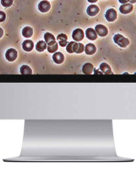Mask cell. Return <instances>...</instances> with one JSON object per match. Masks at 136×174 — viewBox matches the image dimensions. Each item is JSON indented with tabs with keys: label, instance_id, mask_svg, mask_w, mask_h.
Segmentation results:
<instances>
[{
	"label": "cell",
	"instance_id": "cell-1",
	"mask_svg": "<svg viewBox=\"0 0 136 174\" xmlns=\"http://www.w3.org/2000/svg\"><path fill=\"white\" fill-rule=\"evenodd\" d=\"M113 40L115 42V43H116L118 46H119L122 48H126V46H129V40L127 39L126 38H125L124 36H122V34H117L114 35L113 37Z\"/></svg>",
	"mask_w": 136,
	"mask_h": 174
},
{
	"label": "cell",
	"instance_id": "cell-2",
	"mask_svg": "<svg viewBox=\"0 0 136 174\" xmlns=\"http://www.w3.org/2000/svg\"><path fill=\"white\" fill-rule=\"evenodd\" d=\"M18 57V52L14 49L11 48L5 53V58L9 62H14Z\"/></svg>",
	"mask_w": 136,
	"mask_h": 174
},
{
	"label": "cell",
	"instance_id": "cell-3",
	"mask_svg": "<svg viewBox=\"0 0 136 174\" xmlns=\"http://www.w3.org/2000/svg\"><path fill=\"white\" fill-rule=\"evenodd\" d=\"M105 18L109 22H114L117 18V13L114 9H108L106 12L105 13Z\"/></svg>",
	"mask_w": 136,
	"mask_h": 174
},
{
	"label": "cell",
	"instance_id": "cell-4",
	"mask_svg": "<svg viewBox=\"0 0 136 174\" xmlns=\"http://www.w3.org/2000/svg\"><path fill=\"white\" fill-rule=\"evenodd\" d=\"M95 31L97 32V35L100 37H106L108 34V29L106 26L103 25H97L95 27Z\"/></svg>",
	"mask_w": 136,
	"mask_h": 174
},
{
	"label": "cell",
	"instance_id": "cell-5",
	"mask_svg": "<svg viewBox=\"0 0 136 174\" xmlns=\"http://www.w3.org/2000/svg\"><path fill=\"white\" fill-rule=\"evenodd\" d=\"M50 7H51V5H50V2L46 1V0H43L38 4V9L40 12L43 13L47 12L50 9Z\"/></svg>",
	"mask_w": 136,
	"mask_h": 174
},
{
	"label": "cell",
	"instance_id": "cell-6",
	"mask_svg": "<svg viewBox=\"0 0 136 174\" xmlns=\"http://www.w3.org/2000/svg\"><path fill=\"white\" fill-rule=\"evenodd\" d=\"M84 37H85V34H84V31L81 29L77 28L73 31L72 33V38L75 41H81L84 39Z\"/></svg>",
	"mask_w": 136,
	"mask_h": 174
},
{
	"label": "cell",
	"instance_id": "cell-7",
	"mask_svg": "<svg viewBox=\"0 0 136 174\" xmlns=\"http://www.w3.org/2000/svg\"><path fill=\"white\" fill-rule=\"evenodd\" d=\"M100 12L99 7L96 5H90L88 7L87 9V14H88L89 16H95L98 14V12Z\"/></svg>",
	"mask_w": 136,
	"mask_h": 174
},
{
	"label": "cell",
	"instance_id": "cell-8",
	"mask_svg": "<svg viewBox=\"0 0 136 174\" xmlns=\"http://www.w3.org/2000/svg\"><path fill=\"white\" fill-rule=\"evenodd\" d=\"M132 10H133V6L131 3L122 4V6L119 7V12H120L122 14H129V13L132 12Z\"/></svg>",
	"mask_w": 136,
	"mask_h": 174
},
{
	"label": "cell",
	"instance_id": "cell-9",
	"mask_svg": "<svg viewBox=\"0 0 136 174\" xmlns=\"http://www.w3.org/2000/svg\"><path fill=\"white\" fill-rule=\"evenodd\" d=\"M85 34H86L87 38L90 40H95L97 38V32H96L94 29L91 28V27H89V28L87 29Z\"/></svg>",
	"mask_w": 136,
	"mask_h": 174
},
{
	"label": "cell",
	"instance_id": "cell-10",
	"mask_svg": "<svg viewBox=\"0 0 136 174\" xmlns=\"http://www.w3.org/2000/svg\"><path fill=\"white\" fill-rule=\"evenodd\" d=\"M57 41H58V43L62 47H65V46H67L68 44V38L67 36L65 34H60L57 36Z\"/></svg>",
	"mask_w": 136,
	"mask_h": 174
},
{
	"label": "cell",
	"instance_id": "cell-11",
	"mask_svg": "<svg viewBox=\"0 0 136 174\" xmlns=\"http://www.w3.org/2000/svg\"><path fill=\"white\" fill-rule=\"evenodd\" d=\"M44 40L48 46L54 44V43L56 42V40L55 37L49 32L46 33V34H44Z\"/></svg>",
	"mask_w": 136,
	"mask_h": 174
},
{
	"label": "cell",
	"instance_id": "cell-12",
	"mask_svg": "<svg viewBox=\"0 0 136 174\" xmlns=\"http://www.w3.org/2000/svg\"><path fill=\"white\" fill-rule=\"evenodd\" d=\"M34 42L30 40H26L22 43V48L25 51L30 52L34 48Z\"/></svg>",
	"mask_w": 136,
	"mask_h": 174
},
{
	"label": "cell",
	"instance_id": "cell-13",
	"mask_svg": "<svg viewBox=\"0 0 136 174\" xmlns=\"http://www.w3.org/2000/svg\"><path fill=\"white\" fill-rule=\"evenodd\" d=\"M97 48H96L95 45L93 43H88L85 47V52L87 55H93L95 53Z\"/></svg>",
	"mask_w": 136,
	"mask_h": 174
},
{
	"label": "cell",
	"instance_id": "cell-14",
	"mask_svg": "<svg viewBox=\"0 0 136 174\" xmlns=\"http://www.w3.org/2000/svg\"><path fill=\"white\" fill-rule=\"evenodd\" d=\"M53 60L57 64H61L64 61V55L60 52L54 53L53 56Z\"/></svg>",
	"mask_w": 136,
	"mask_h": 174
},
{
	"label": "cell",
	"instance_id": "cell-15",
	"mask_svg": "<svg viewBox=\"0 0 136 174\" xmlns=\"http://www.w3.org/2000/svg\"><path fill=\"white\" fill-rule=\"evenodd\" d=\"M93 71H94V66L91 63H90V62L85 63L83 66V67H82V72L84 74L90 75V74H92Z\"/></svg>",
	"mask_w": 136,
	"mask_h": 174
},
{
	"label": "cell",
	"instance_id": "cell-16",
	"mask_svg": "<svg viewBox=\"0 0 136 174\" xmlns=\"http://www.w3.org/2000/svg\"><path fill=\"white\" fill-rule=\"evenodd\" d=\"M100 69H101V71H102L103 73H104V74H107V75H109V74H113L111 68H110V66H109L107 63H106V62H103V63H101V64L100 65Z\"/></svg>",
	"mask_w": 136,
	"mask_h": 174
},
{
	"label": "cell",
	"instance_id": "cell-17",
	"mask_svg": "<svg viewBox=\"0 0 136 174\" xmlns=\"http://www.w3.org/2000/svg\"><path fill=\"white\" fill-rule=\"evenodd\" d=\"M77 45L78 43L74 42V41H72L69 43H68L67 46H66V51L69 53H75L76 48H77Z\"/></svg>",
	"mask_w": 136,
	"mask_h": 174
},
{
	"label": "cell",
	"instance_id": "cell-18",
	"mask_svg": "<svg viewBox=\"0 0 136 174\" xmlns=\"http://www.w3.org/2000/svg\"><path fill=\"white\" fill-rule=\"evenodd\" d=\"M34 34V30L30 27H24L23 30H22V35L25 37V38H29L30 37H32Z\"/></svg>",
	"mask_w": 136,
	"mask_h": 174
},
{
	"label": "cell",
	"instance_id": "cell-19",
	"mask_svg": "<svg viewBox=\"0 0 136 174\" xmlns=\"http://www.w3.org/2000/svg\"><path fill=\"white\" fill-rule=\"evenodd\" d=\"M46 48H47V44L45 41L41 40L39 42H37V43L36 44V50L38 52H43Z\"/></svg>",
	"mask_w": 136,
	"mask_h": 174
},
{
	"label": "cell",
	"instance_id": "cell-20",
	"mask_svg": "<svg viewBox=\"0 0 136 174\" xmlns=\"http://www.w3.org/2000/svg\"><path fill=\"white\" fill-rule=\"evenodd\" d=\"M20 72L21 74H26V75H30L32 74V69L28 66H22L20 69Z\"/></svg>",
	"mask_w": 136,
	"mask_h": 174
},
{
	"label": "cell",
	"instance_id": "cell-21",
	"mask_svg": "<svg viewBox=\"0 0 136 174\" xmlns=\"http://www.w3.org/2000/svg\"><path fill=\"white\" fill-rule=\"evenodd\" d=\"M47 50L49 53H56V50H58V43L56 42L54 44L50 45V46H47Z\"/></svg>",
	"mask_w": 136,
	"mask_h": 174
},
{
	"label": "cell",
	"instance_id": "cell-22",
	"mask_svg": "<svg viewBox=\"0 0 136 174\" xmlns=\"http://www.w3.org/2000/svg\"><path fill=\"white\" fill-rule=\"evenodd\" d=\"M1 4L5 8L10 7L13 4V0H1Z\"/></svg>",
	"mask_w": 136,
	"mask_h": 174
},
{
	"label": "cell",
	"instance_id": "cell-23",
	"mask_svg": "<svg viewBox=\"0 0 136 174\" xmlns=\"http://www.w3.org/2000/svg\"><path fill=\"white\" fill-rule=\"evenodd\" d=\"M83 51H85V46H84L82 43H78L77 45V48H76L75 50V53H83Z\"/></svg>",
	"mask_w": 136,
	"mask_h": 174
},
{
	"label": "cell",
	"instance_id": "cell-24",
	"mask_svg": "<svg viewBox=\"0 0 136 174\" xmlns=\"http://www.w3.org/2000/svg\"><path fill=\"white\" fill-rule=\"evenodd\" d=\"M6 18V15L3 12L0 11V22H3Z\"/></svg>",
	"mask_w": 136,
	"mask_h": 174
},
{
	"label": "cell",
	"instance_id": "cell-25",
	"mask_svg": "<svg viewBox=\"0 0 136 174\" xmlns=\"http://www.w3.org/2000/svg\"><path fill=\"white\" fill-rule=\"evenodd\" d=\"M130 0H119V2H120L121 4H126L128 3Z\"/></svg>",
	"mask_w": 136,
	"mask_h": 174
},
{
	"label": "cell",
	"instance_id": "cell-26",
	"mask_svg": "<svg viewBox=\"0 0 136 174\" xmlns=\"http://www.w3.org/2000/svg\"><path fill=\"white\" fill-rule=\"evenodd\" d=\"M2 36H3V30L0 27V38H2Z\"/></svg>",
	"mask_w": 136,
	"mask_h": 174
},
{
	"label": "cell",
	"instance_id": "cell-27",
	"mask_svg": "<svg viewBox=\"0 0 136 174\" xmlns=\"http://www.w3.org/2000/svg\"><path fill=\"white\" fill-rule=\"evenodd\" d=\"M89 2H90V3H94V2H97V0H88Z\"/></svg>",
	"mask_w": 136,
	"mask_h": 174
},
{
	"label": "cell",
	"instance_id": "cell-28",
	"mask_svg": "<svg viewBox=\"0 0 136 174\" xmlns=\"http://www.w3.org/2000/svg\"><path fill=\"white\" fill-rule=\"evenodd\" d=\"M94 72H95V73H99V74H103L102 71H99V70H95V71H94Z\"/></svg>",
	"mask_w": 136,
	"mask_h": 174
},
{
	"label": "cell",
	"instance_id": "cell-29",
	"mask_svg": "<svg viewBox=\"0 0 136 174\" xmlns=\"http://www.w3.org/2000/svg\"><path fill=\"white\" fill-rule=\"evenodd\" d=\"M129 2H130V3H131V4L135 3L136 0H130V1H129Z\"/></svg>",
	"mask_w": 136,
	"mask_h": 174
},
{
	"label": "cell",
	"instance_id": "cell-30",
	"mask_svg": "<svg viewBox=\"0 0 136 174\" xmlns=\"http://www.w3.org/2000/svg\"><path fill=\"white\" fill-rule=\"evenodd\" d=\"M135 74H136V72H135Z\"/></svg>",
	"mask_w": 136,
	"mask_h": 174
}]
</instances>
